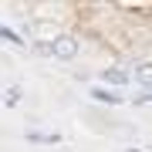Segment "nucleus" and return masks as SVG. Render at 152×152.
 I'll return each mask as SVG.
<instances>
[{"label": "nucleus", "mask_w": 152, "mask_h": 152, "mask_svg": "<svg viewBox=\"0 0 152 152\" xmlns=\"http://www.w3.org/2000/svg\"><path fill=\"white\" fill-rule=\"evenodd\" d=\"M88 98H91V102H98V105H122V102H125L115 88H105V85H95L91 91H88Z\"/></svg>", "instance_id": "f03ea898"}, {"label": "nucleus", "mask_w": 152, "mask_h": 152, "mask_svg": "<svg viewBox=\"0 0 152 152\" xmlns=\"http://www.w3.org/2000/svg\"><path fill=\"white\" fill-rule=\"evenodd\" d=\"M27 139H31V142H48V145L61 142V135H58V132H27Z\"/></svg>", "instance_id": "39448f33"}, {"label": "nucleus", "mask_w": 152, "mask_h": 152, "mask_svg": "<svg viewBox=\"0 0 152 152\" xmlns=\"http://www.w3.org/2000/svg\"><path fill=\"white\" fill-rule=\"evenodd\" d=\"M132 81L142 85L145 91H152V64H149V61H145V64H139L135 71H132Z\"/></svg>", "instance_id": "20e7f679"}, {"label": "nucleus", "mask_w": 152, "mask_h": 152, "mask_svg": "<svg viewBox=\"0 0 152 152\" xmlns=\"http://www.w3.org/2000/svg\"><path fill=\"white\" fill-rule=\"evenodd\" d=\"M20 95H24V91H20L17 85H14L10 91H7V105H17V102H20Z\"/></svg>", "instance_id": "0eeeda50"}, {"label": "nucleus", "mask_w": 152, "mask_h": 152, "mask_svg": "<svg viewBox=\"0 0 152 152\" xmlns=\"http://www.w3.org/2000/svg\"><path fill=\"white\" fill-rule=\"evenodd\" d=\"M0 41H7V44H17V48L24 44V37H20V34H17L14 27H4V24H0Z\"/></svg>", "instance_id": "423d86ee"}, {"label": "nucleus", "mask_w": 152, "mask_h": 152, "mask_svg": "<svg viewBox=\"0 0 152 152\" xmlns=\"http://www.w3.org/2000/svg\"><path fill=\"white\" fill-rule=\"evenodd\" d=\"M152 102V91H142V95H135V105H149Z\"/></svg>", "instance_id": "6e6552de"}, {"label": "nucleus", "mask_w": 152, "mask_h": 152, "mask_svg": "<svg viewBox=\"0 0 152 152\" xmlns=\"http://www.w3.org/2000/svg\"><path fill=\"white\" fill-rule=\"evenodd\" d=\"M129 81H132V75L125 68H105L102 71V85L105 88H125Z\"/></svg>", "instance_id": "7ed1b4c3"}, {"label": "nucleus", "mask_w": 152, "mask_h": 152, "mask_svg": "<svg viewBox=\"0 0 152 152\" xmlns=\"http://www.w3.org/2000/svg\"><path fill=\"white\" fill-rule=\"evenodd\" d=\"M75 54H78V37H71V34H61V37L51 44V58L68 61V58H75Z\"/></svg>", "instance_id": "f257e3e1"}]
</instances>
